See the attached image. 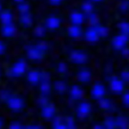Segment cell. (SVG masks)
Returning <instances> with one entry per match:
<instances>
[{
	"label": "cell",
	"instance_id": "cell-1",
	"mask_svg": "<svg viewBox=\"0 0 129 129\" xmlns=\"http://www.w3.org/2000/svg\"><path fill=\"white\" fill-rule=\"evenodd\" d=\"M50 1L53 3H59L61 0H50Z\"/></svg>",
	"mask_w": 129,
	"mask_h": 129
},
{
	"label": "cell",
	"instance_id": "cell-2",
	"mask_svg": "<svg viewBox=\"0 0 129 129\" xmlns=\"http://www.w3.org/2000/svg\"><path fill=\"white\" fill-rule=\"evenodd\" d=\"M15 1H16V2H21L23 0H15Z\"/></svg>",
	"mask_w": 129,
	"mask_h": 129
},
{
	"label": "cell",
	"instance_id": "cell-3",
	"mask_svg": "<svg viewBox=\"0 0 129 129\" xmlns=\"http://www.w3.org/2000/svg\"><path fill=\"white\" fill-rule=\"evenodd\" d=\"M95 1H99V0H95Z\"/></svg>",
	"mask_w": 129,
	"mask_h": 129
}]
</instances>
